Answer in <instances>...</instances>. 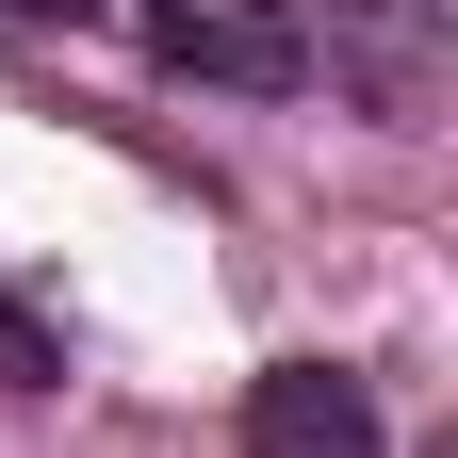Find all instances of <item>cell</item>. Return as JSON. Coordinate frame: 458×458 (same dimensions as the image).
<instances>
[{
    "label": "cell",
    "mask_w": 458,
    "mask_h": 458,
    "mask_svg": "<svg viewBox=\"0 0 458 458\" xmlns=\"http://www.w3.org/2000/svg\"><path fill=\"white\" fill-rule=\"evenodd\" d=\"M148 49L181 82H246V98L311 82V17H295V0H148Z\"/></svg>",
    "instance_id": "cell-1"
},
{
    "label": "cell",
    "mask_w": 458,
    "mask_h": 458,
    "mask_svg": "<svg viewBox=\"0 0 458 458\" xmlns=\"http://www.w3.org/2000/svg\"><path fill=\"white\" fill-rule=\"evenodd\" d=\"M246 458H393V442H377V393H360V377L278 360V377L246 393Z\"/></svg>",
    "instance_id": "cell-2"
},
{
    "label": "cell",
    "mask_w": 458,
    "mask_h": 458,
    "mask_svg": "<svg viewBox=\"0 0 458 458\" xmlns=\"http://www.w3.org/2000/svg\"><path fill=\"white\" fill-rule=\"evenodd\" d=\"M49 377H66V344H49L17 295H0V393H49Z\"/></svg>",
    "instance_id": "cell-3"
},
{
    "label": "cell",
    "mask_w": 458,
    "mask_h": 458,
    "mask_svg": "<svg viewBox=\"0 0 458 458\" xmlns=\"http://www.w3.org/2000/svg\"><path fill=\"white\" fill-rule=\"evenodd\" d=\"M17 17H98V0H17Z\"/></svg>",
    "instance_id": "cell-4"
}]
</instances>
